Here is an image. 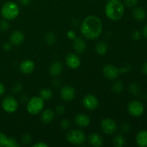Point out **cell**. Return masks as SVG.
Returning <instances> with one entry per match:
<instances>
[{"mask_svg": "<svg viewBox=\"0 0 147 147\" xmlns=\"http://www.w3.org/2000/svg\"><path fill=\"white\" fill-rule=\"evenodd\" d=\"M102 31L103 23L100 19L97 16H87L83 20L80 25V32L88 40H96L100 37Z\"/></svg>", "mask_w": 147, "mask_h": 147, "instance_id": "obj_1", "label": "cell"}, {"mask_svg": "<svg viewBox=\"0 0 147 147\" xmlns=\"http://www.w3.org/2000/svg\"><path fill=\"white\" fill-rule=\"evenodd\" d=\"M105 14L109 20L118 21L124 14V4L121 0H108L105 6Z\"/></svg>", "mask_w": 147, "mask_h": 147, "instance_id": "obj_2", "label": "cell"}, {"mask_svg": "<svg viewBox=\"0 0 147 147\" xmlns=\"http://www.w3.org/2000/svg\"><path fill=\"white\" fill-rule=\"evenodd\" d=\"M1 14L4 20H14L20 14V7L18 4L14 1H7L3 4L1 7Z\"/></svg>", "mask_w": 147, "mask_h": 147, "instance_id": "obj_3", "label": "cell"}, {"mask_svg": "<svg viewBox=\"0 0 147 147\" xmlns=\"http://www.w3.org/2000/svg\"><path fill=\"white\" fill-rule=\"evenodd\" d=\"M66 139L70 144L76 146L83 145L86 142V134L79 129H71L66 134Z\"/></svg>", "mask_w": 147, "mask_h": 147, "instance_id": "obj_4", "label": "cell"}, {"mask_svg": "<svg viewBox=\"0 0 147 147\" xmlns=\"http://www.w3.org/2000/svg\"><path fill=\"white\" fill-rule=\"evenodd\" d=\"M45 106V100L40 96H34L28 100L27 110L31 115H37L42 111Z\"/></svg>", "mask_w": 147, "mask_h": 147, "instance_id": "obj_5", "label": "cell"}, {"mask_svg": "<svg viewBox=\"0 0 147 147\" xmlns=\"http://www.w3.org/2000/svg\"><path fill=\"white\" fill-rule=\"evenodd\" d=\"M100 129L102 131L108 135L113 134L118 129V125L113 119L106 118L102 120L100 123Z\"/></svg>", "mask_w": 147, "mask_h": 147, "instance_id": "obj_6", "label": "cell"}, {"mask_svg": "<svg viewBox=\"0 0 147 147\" xmlns=\"http://www.w3.org/2000/svg\"><path fill=\"white\" fill-rule=\"evenodd\" d=\"M128 111L129 114L134 117L142 116L144 112V106L143 103L137 100H133L128 105Z\"/></svg>", "mask_w": 147, "mask_h": 147, "instance_id": "obj_7", "label": "cell"}, {"mask_svg": "<svg viewBox=\"0 0 147 147\" xmlns=\"http://www.w3.org/2000/svg\"><path fill=\"white\" fill-rule=\"evenodd\" d=\"M1 106L4 111L9 113H13L17 111L19 104L18 102L13 96H7L3 100Z\"/></svg>", "mask_w": 147, "mask_h": 147, "instance_id": "obj_8", "label": "cell"}, {"mask_svg": "<svg viewBox=\"0 0 147 147\" xmlns=\"http://www.w3.org/2000/svg\"><path fill=\"white\" fill-rule=\"evenodd\" d=\"M103 76L107 79L111 80H114L120 76V69L116 66L111 64H107L103 67Z\"/></svg>", "mask_w": 147, "mask_h": 147, "instance_id": "obj_9", "label": "cell"}, {"mask_svg": "<svg viewBox=\"0 0 147 147\" xmlns=\"http://www.w3.org/2000/svg\"><path fill=\"white\" fill-rule=\"evenodd\" d=\"M82 103L85 109L89 111H93L97 109L99 102L96 96L93 94H87L83 97Z\"/></svg>", "mask_w": 147, "mask_h": 147, "instance_id": "obj_10", "label": "cell"}, {"mask_svg": "<svg viewBox=\"0 0 147 147\" xmlns=\"http://www.w3.org/2000/svg\"><path fill=\"white\" fill-rule=\"evenodd\" d=\"M60 97L64 101L70 102L76 96V90L72 86L65 85L60 89Z\"/></svg>", "mask_w": 147, "mask_h": 147, "instance_id": "obj_11", "label": "cell"}, {"mask_svg": "<svg viewBox=\"0 0 147 147\" xmlns=\"http://www.w3.org/2000/svg\"><path fill=\"white\" fill-rule=\"evenodd\" d=\"M65 63L69 68L74 70L80 67L81 61H80V57L78 55L71 53L67 54L66 56Z\"/></svg>", "mask_w": 147, "mask_h": 147, "instance_id": "obj_12", "label": "cell"}, {"mask_svg": "<svg viewBox=\"0 0 147 147\" xmlns=\"http://www.w3.org/2000/svg\"><path fill=\"white\" fill-rule=\"evenodd\" d=\"M34 67H35V65L32 60L30 59H26L20 63V70L23 74L28 75L34 71Z\"/></svg>", "mask_w": 147, "mask_h": 147, "instance_id": "obj_13", "label": "cell"}, {"mask_svg": "<svg viewBox=\"0 0 147 147\" xmlns=\"http://www.w3.org/2000/svg\"><path fill=\"white\" fill-rule=\"evenodd\" d=\"M24 34L20 30H15L10 34L9 41L13 45H20L24 42Z\"/></svg>", "mask_w": 147, "mask_h": 147, "instance_id": "obj_14", "label": "cell"}, {"mask_svg": "<svg viewBox=\"0 0 147 147\" xmlns=\"http://www.w3.org/2000/svg\"><path fill=\"white\" fill-rule=\"evenodd\" d=\"M75 123L79 127L86 128L90 124V119L86 113H79L75 118Z\"/></svg>", "mask_w": 147, "mask_h": 147, "instance_id": "obj_15", "label": "cell"}, {"mask_svg": "<svg viewBox=\"0 0 147 147\" xmlns=\"http://www.w3.org/2000/svg\"><path fill=\"white\" fill-rule=\"evenodd\" d=\"M73 47L78 54H82L86 50V42L82 37H78L73 40Z\"/></svg>", "mask_w": 147, "mask_h": 147, "instance_id": "obj_16", "label": "cell"}, {"mask_svg": "<svg viewBox=\"0 0 147 147\" xmlns=\"http://www.w3.org/2000/svg\"><path fill=\"white\" fill-rule=\"evenodd\" d=\"M55 116V112L54 111L50 109H45L42 112L41 121L43 123L48 124L54 120Z\"/></svg>", "mask_w": 147, "mask_h": 147, "instance_id": "obj_17", "label": "cell"}, {"mask_svg": "<svg viewBox=\"0 0 147 147\" xmlns=\"http://www.w3.org/2000/svg\"><path fill=\"white\" fill-rule=\"evenodd\" d=\"M88 142L91 146L100 147L103 144V139L99 134L92 133L88 136Z\"/></svg>", "mask_w": 147, "mask_h": 147, "instance_id": "obj_18", "label": "cell"}, {"mask_svg": "<svg viewBox=\"0 0 147 147\" xmlns=\"http://www.w3.org/2000/svg\"><path fill=\"white\" fill-rule=\"evenodd\" d=\"M136 144L140 147H147V130H142L136 136Z\"/></svg>", "mask_w": 147, "mask_h": 147, "instance_id": "obj_19", "label": "cell"}, {"mask_svg": "<svg viewBox=\"0 0 147 147\" xmlns=\"http://www.w3.org/2000/svg\"><path fill=\"white\" fill-rule=\"evenodd\" d=\"M63 70V66L60 62L55 61L51 64L50 67V73L53 76L57 77L60 76Z\"/></svg>", "mask_w": 147, "mask_h": 147, "instance_id": "obj_20", "label": "cell"}, {"mask_svg": "<svg viewBox=\"0 0 147 147\" xmlns=\"http://www.w3.org/2000/svg\"><path fill=\"white\" fill-rule=\"evenodd\" d=\"M146 11L142 7H136L133 11V17L136 20L142 22L146 18Z\"/></svg>", "mask_w": 147, "mask_h": 147, "instance_id": "obj_21", "label": "cell"}, {"mask_svg": "<svg viewBox=\"0 0 147 147\" xmlns=\"http://www.w3.org/2000/svg\"><path fill=\"white\" fill-rule=\"evenodd\" d=\"M96 51L99 55H105L108 52V45L104 42H99L96 45Z\"/></svg>", "mask_w": 147, "mask_h": 147, "instance_id": "obj_22", "label": "cell"}, {"mask_svg": "<svg viewBox=\"0 0 147 147\" xmlns=\"http://www.w3.org/2000/svg\"><path fill=\"white\" fill-rule=\"evenodd\" d=\"M113 144L116 147H123L126 145V139L121 134H118L113 138Z\"/></svg>", "mask_w": 147, "mask_h": 147, "instance_id": "obj_23", "label": "cell"}, {"mask_svg": "<svg viewBox=\"0 0 147 147\" xmlns=\"http://www.w3.org/2000/svg\"><path fill=\"white\" fill-rule=\"evenodd\" d=\"M53 96V92L50 88H42L40 92V96L44 100H49Z\"/></svg>", "mask_w": 147, "mask_h": 147, "instance_id": "obj_24", "label": "cell"}, {"mask_svg": "<svg viewBox=\"0 0 147 147\" xmlns=\"http://www.w3.org/2000/svg\"><path fill=\"white\" fill-rule=\"evenodd\" d=\"M123 88H124V85L121 80H117L112 86V90L116 93H121L123 90Z\"/></svg>", "mask_w": 147, "mask_h": 147, "instance_id": "obj_25", "label": "cell"}, {"mask_svg": "<svg viewBox=\"0 0 147 147\" xmlns=\"http://www.w3.org/2000/svg\"><path fill=\"white\" fill-rule=\"evenodd\" d=\"M45 41L49 45H53L56 41V35L52 32L47 33L45 35Z\"/></svg>", "mask_w": 147, "mask_h": 147, "instance_id": "obj_26", "label": "cell"}, {"mask_svg": "<svg viewBox=\"0 0 147 147\" xmlns=\"http://www.w3.org/2000/svg\"><path fill=\"white\" fill-rule=\"evenodd\" d=\"M5 146L7 147H19L20 144L17 143V141L13 138H7V143H6Z\"/></svg>", "mask_w": 147, "mask_h": 147, "instance_id": "obj_27", "label": "cell"}, {"mask_svg": "<svg viewBox=\"0 0 147 147\" xmlns=\"http://www.w3.org/2000/svg\"><path fill=\"white\" fill-rule=\"evenodd\" d=\"M21 141L22 142V144H24V145H28L30 144V142L32 141V137L30 134H24L21 138Z\"/></svg>", "mask_w": 147, "mask_h": 147, "instance_id": "obj_28", "label": "cell"}, {"mask_svg": "<svg viewBox=\"0 0 147 147\" xmlns=\"http://www.w3.org/2000/svg\"><path fill=\"white\" fill-rule=\"evenodd\" d=\"M138 0H123V4L127 7H134L137 4Z\"/></svg>", "mask_w": 147, "mask_h": 147, "instance_id": "obj_29", "label": "cell"}, {"mask_svg": "<svg viewBox=\"0 0 147 147\" xmlns=\"http://www.w3.org/2000/svg\"><path fill=\"white\" fill-rule=\"evenodd\" d=\"M70 126V121L67 119H65L62 120L61 123H60V127L64 130L68 129Z\"/></svg>", "mask_w": 147, "mask_h": 147, "instance_id": "obj_30", "label": "cell"}, {"mask_svg": "<svg viewBox=\"0 0 147 147\" xmlns=\"http://www.w3.org/2000/svg\"><path fill=\"white\" fill-rule=\"evenodd\" d=\"M9 24L7 22V20H3L0 21V29L3 31H6L9 29Z\"/></svg>", "mask_w": 147, "mask_h": 147, "instance_id": "obj_31", "label": "cell"}, {"mask_svg": "<svg viewBox=\"0 0 147 147\" xmlns=\"http://www.w3.org/2000/svg\"><path fill=\"white\" fill-rule=\"evenodd\" d=\"M130 92L134 95H137L139 92V88L135 83H132L129 88Z\"/></svg>", "mask_w": 147, "mask_h": 147, "instance_id": "obj_32", "label": "cell"}, {"mask_svg": "<svg viewBox=\"0 0 147 147\" xmlns=\"http://www.w3.org/2000/svg\"><path fill=\"white\" fill-rule=\"evenodd\" d=\"M7 137L4 133L0 132V147L5 146L6 143H7Z\"/></svg>", "mask_w": 147, "mask_h": 147, "instance_id": "obj_33", "label": "cell"}, {"mask_svg": "<svg viewBox=\"0 0 147 147\" xmlns=\"http://www.w3.org/2000/svg\"><path fill=\"white\" fill-rule=\"evenodd\" d=\"M65 109L64 106H63V105H59V106H57V107L55 108V113H57V114L62 115L65 113Z\"/></svg>", "mask_w": 147, "mask_h": 147, "instance_id": "obj_34", "label": "cell"}, {"mask_svg": "<svg viewBox=\"0 0 147 147\" xmlns=\"http://www.w3.org/2000/svg\"><path fill=\"white\" fill-rule=\"evenodd\" d=\"M67 36L70 40H73L77 37L76 33L75 32V31H73V30H69V31L67 32Z\"/></svg>", "mask_w": 147, "mask_h": 147, "instance_id": "obj_35", "label": "cell"}, {"mask_svg": "<svg viewBox=\"0 0 147 147\" xmlns=\"http://www.w3.org/2000/svg\"><path fill=\"white\" fill-rule=\"evenodd\" d=\"M132 39L134 40H138L141 38V33L139 31H134L132 33Z\"/></svg>", "mask_w": 147, "mask_h": 147, "instance_id": "obj_36", "label": "cell"}, {"mask_svg": "<svg viewBox=\"0 0 147 147\" xmlns=\"http://www.w3.org/2000/svg\"><path fill=\"white\" fill-rule=\"evenodd\" d=\"M13 90H14V91L16 92V93L21 92L22 90V86L20 83H17V84H16L15 86H14Z\"/></svg>", "mask_w": 147, "mask_h": 147, "instance_id": "obj_37", "label": "cell"}, {"mask_svg": "<svg viewBox=\"0 0 147 147\" xmlns=\"http://www.w3.org/2000/svg\"><path fill=\"white\" fill-rule=\"evenodd\" d=\"M32 147H48V144L43 142H40L33 144Z\"/></svg>", "mask_w": 147, "mask_h": 147, "instance_id": "obj_38", "label": "cell"}, {"mask_svg": "<svg viewBox=\"0 0 147 147\" xmlns=\"http://www.w3.org/2000/svg\"><path fill=\"white\" fill-rule=\"evenodd\" d=\"M121 129L123 131L127 132L129 131H130V126H129V125L128 124V123H123V126H122Z\"/></svg>", "mask_w": 147, "mask_h": 147, "instance_id": "obj_39", "label": "cell"}, {"mask_svg": "<svg viewBox=\"0 0 147 147\" xmlns=\"http://www.w3.org/2000/svg\"><path fill=\"white\" fill-rule=\"evenodd\" d=\"M5 86L2 84L1 83H0V96H2L5 93Z\"/></svg>", "mask_w": 147, "mask_h": 147, "instance_id": "obj_40", "label": "cell"}, {"mask_svg": "<svg viewBox=\"0 0 147 147\" xmlns=\"http://www.w3.org/2000/svg\"><path fill=\"white\" fill-rule=\"evenodd\" d=\"M20 4H22L24 6H27L30 4L31 2V0H20Z\"/></svg>", "mask_w": 147, "mask_h": 147, "instance_id": "obj_41", "label": "cell"}, {"mask_svg": "<svg viewBox=\"0 0 147 147\" xmlns=\"http://www.w3.org/2000/svg\"><path fill=\"white\" fill-rule=\"evenodd\" d=\"M53 85L55 86V87H58V86H60V81L58 80V79H55L53 81Z\"/></svg>", "mask_w": 147, "mask_h": 147, "instance_id": "obj_42", "label": "cell"}, {"mask_svg": "<svg viewBox=\"0 0 147 147\" xmlns=\"http://www.w3.org/2000/svg\"><path fill=\"white\" fill-rule=\"evenodd\" d=\"M142 34L147 39V24L144 27L143 30H142Z\"/></svg>", "mask_w": 147, "mask_h": 147, "instance_id": "obj_43", "label": "cell"}, {"mask_svg": "<svg viewBox=\"0 0 147 147\" xmlns=\"http://www.w3.org/2000/svg\"><path fill=\"white\" fill-rule=\"evenodd\" d=\"M11 43H6L4 45V49L5 50H9L11 49Z\"/></svg>", "mask_w": 147, "mask_h": 147, "instance_id": "obj_44", "label": "cell"}, {"mask_svg": "<svg viewBox=\"0 0 147 147\" xmlns=\"http://www.w3.org/2000/svg\"><path fill=\"white\" fill-rule=\"evenodd\" d=\"M142 72H143L144 74L147 75V63H145L143 65V67H142Z\"/></svg>", "mask_w": 147, "mask_h": 147, "instance_id": "obj_45", "label": "cell"}, {"mask_svg": "<svg viewBox=\"0 0 147 147\" xmlns=\"http://www.w3.org/2000/svg\"><path fill=\"white\" fill-rule=\"evenodd\" d=\"M106 1H108V0H106Z\"/></svg>", "mask_w": 147, "mask_h": 147, "instance_id": "obj_46", "label": "cell"}]
</instances>
